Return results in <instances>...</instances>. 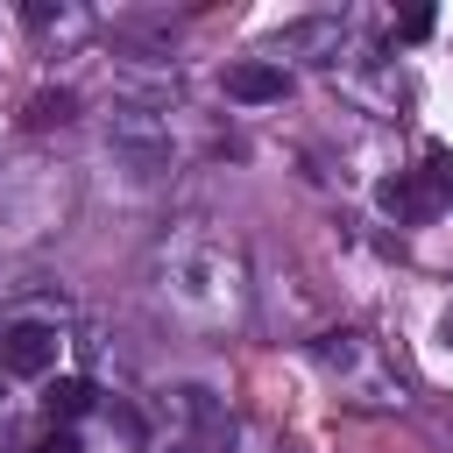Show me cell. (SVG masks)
Returning <instances> with one entry per match:
<instances>
[{"instance_id": "6da1fadb", "label": "cell", "mask_w": 453, "mask_h": 453, "mask_svg": "<svg viewBox=\"0 0 453 453\" xmlns=\"http://www.w3.org/2000/svg\"><path fill=\"white\" fill-rule=\"evenodd\" d=\"M57 326H42V319H14L7 333H0V368H14V375H50L57 368Z\"/></svg>"}, {"instance_id": "7a4b0ae2", "label": "cell", "mask_w": 453, "mask_h": 453, "mask_svg": "<svg viewBox=\"0 0 453 453\" xmlns=\"http://www.w3.org/2000/svg\"><path fill=\"white\" fill-rule=\"evenodd\" d=\"M226 99H241V106H269V99H283V64H269V57H248V64H226Z\"/></svg>"}, {"instance_id": "3957f363", "label": "cell", "mask_w": 453, "mask_h": 453, "mask_svg": "<svg viewBox=\"0 0 453 453\" xmlns=\"http://www.w3.org/2000/svg\"><path fill=\"white\" fill-rule=\"evenodd\" d=\"M375 205H382L389 219H425V212H439V191H432L425 177L396 170V177H382V184H375Z\"/></svg>"}, {"instance_id": "277c9868", "label": "cell", "mask_w": 453, "mask_h": 453, "mask_svg": "<svg viewBox=\"0 0 453 453\" xmlns=\"http://www.w3.org/2000/svg\"><path fill=\"white\" fill-rule=\"evenodd\" d=\"M113 142L120 149H142V156H163V120L149 106H120L113 113Z\"/></svg>"}, {"instance_id": "5b68a950", "label": "cell", "mask_w": 453, "mask_h": 453, "mask_svg": "<svg viewBox=\"0 0 453 453\" xmlns=\"http://www.w3.org/2000/svg\"><path fill=\"white\" fill-rule=\"evenodd\" d=\"M42 411H50V418H85V411H92V382H85V375H57V382L42 389Z\"/></svg>"}, {"instance_id": "8992f818", "label": "cell", "mask_w": 453, "mask_h": 453, "mask_svg": "<svg viewBox=\"0 0 453 453\" xmlns=\"http://www.w3.org/2000/svg\"><path fill=\"white\" fill-rule=\"evenodd\" d=\"M71 113H78V99H71V92L57 85V92H35L21 120H28V127H57V120H71Z\"/></svg>"}, {"instance_id": "52a82bcc", "label": "cell", "mask_w": 453, "mask_h": 453, "mask_svg": "<svg viewBox=\"0 0 453 453\" xmlns=\"http://www.w3.org/2000/svg\"><path fill=\"white\" fill-rule=\"evenodd\" d=\"M396 35H403V42H425V35H432V7H411V14L396 21Z\"/></svg>"}, {"instance_id": "ba28073f", "label": "cell", "mask_w": 453, "mask_h": 453, "mask_svg": "<svg viewBox=\"0 0 453 453\" xmlns=\"http://www.w3.org/2000/svg\"><path fill=\"white\" fill-rule=\"evenodd\" d=\"M425 163H432V177H439V191H453V149H439V142H432V149H425Z\"/></svg>"}, {"instance_id": "9c48e42d", "label": "cell", "mask_w": 453, "mask_h": 453, "mask_svg": "<svg viewBox=\"0 0 453 453\" xmlns=\"http://www.w3.org/2000/svg\"><path fill=\"white\" fill-rule=\"evenodd\" d=\"M35 453H78V439H71V432H42V439H35Z\"/></svg>"}, {"instance_id": "30bf717a", "label": "cell", "mask_w": 453, "mask_h": 453, "mask_svg": "<svg viewBox=\"0 0 453 453\" xmlns=\"http://www.w3.org/2000/svg\"><path fill=\"white\" fill-rule=\"evenodd\" d=\"M446 340H453V311H446Z\"/></svg>"}]
</instances>
